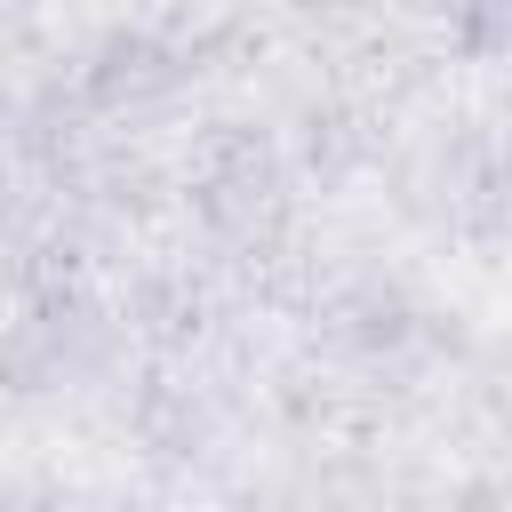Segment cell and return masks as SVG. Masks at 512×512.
Wrapping results in <instances>:
<instances>
[{"label": "cell", "mask_w": 512, "mask_h": 512, "mask_svg": "<svg viewBox=\"0 0 512 512\" xmlns=\"http://www.w3.org/2000/svg\"><path fill=\"white\" fill-rule=\"evenodd\" d=\"M440 16H448V32H456L464 48H480V56H504V48H512V0H440Z\"/></svg>", "instance_id": "obj_1"}]
</instances>
